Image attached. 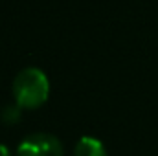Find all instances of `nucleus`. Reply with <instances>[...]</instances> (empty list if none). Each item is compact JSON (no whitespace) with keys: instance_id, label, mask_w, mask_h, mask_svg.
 Returning <instances> with one entry per match:
<instances>
[{"instance_id":"f257e3e1","label":"nucleus","mask_w":158,"mask_h":156,"mask_svg":"<svg viewBox=\"0 0 158 156\" xmlns=\"http://www.w3.org/2000/svg\"><path fill=\"white\" fill-rule=\"evenodd\" d=\"M50 96V81L46 74L35 68H24L13 81V97L20 109H39Z\"/></svg>"},{"instance_id":"f03ea898","label":"nucleus","mask_w":158,"mask_h":156,"mask_svg":"<svg viewBox=\"0 0 158 156\" xmlns=\"http://www.w3.org/2000/svg\"><path fill=\"white\" fill-rule=\"evenodd\" d=\"M17 156H63V145L55 136L37 132L20 142Z\"/></svg>"},{"instance_id":"7ed1b4c3","label":"nucleus","mask_w":158,"mask_h":156,"mask_svg":"<svg viewBox=\"0 0 158 156\" xmlns=\"http://www.w3.org/2000/svg\"><path fill=\"white\" fill-rule=\"evenodd\" d=\"M76 156H109L105 151V145L90 136L81 138L76 145Z\"/></svg>"},{"instance_id":"20e7f679","label":"nucleus","mask_w":158,"mask_h":156,"mask_svg":"<svg viewBox=\"0 0 158 156\" xmlns=\"http://www.w3.org/2000/svg\"><path fill=\"white\" fill-rule=\"evenodd\" d=\"M20 116H22V109H20L17 103L4 107L2 112H0V119H2L6 125H15V123L20 119Z\"/></svg>"},{"instance_id":"39448f33","label":"nucleus","mask_w":158,"mask_h":156,"mask_svg":"<svg viewBox=\"0 0 158 156\" xmlns=\"http://www.w3.org/2000/svg\"><path fill=\"white\" fill-rule=\"evenodd\" d=\"M0 156H11L9 149H7L6 145H2V143H0Z\"/></svg>"}]
</instances>
